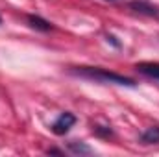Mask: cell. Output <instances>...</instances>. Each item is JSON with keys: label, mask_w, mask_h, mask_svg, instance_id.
<instances>
[{"label": "cell", "mask_w": 159, "mask_h": 157, "mask_svg": "<svg viewBox=\"0 0 159 157\" xmlns=\"http://www.w3.org/2000/svg\"><path fill=\"white\" fill-rule=\"evenodd\" d=\"M72 74L87 79H94V81H100V83H115V85H124V87H135L137 85L128 76H122V74L111 72L107 69H100V67H74Z\"/></svg>", "instance_id": "obj_1"}, {"label": "cell", "mask_w": 159, "mask_h": 157, "mask_svg": "<svg viewBox=\"0 0 159 157\" xmlns=\"http://www.w3.org/2000/svg\"><path fill=\"white\" fill-rule=\"evenodd\" d=\"M74 124H76V117H74L72 113L65 111V113H61L59 117L54 120V124H52V131H54L56 135H67Z\"/></svg>", "instance_id": "obj_2"}, {"label": "cell", "mask_w": 159, "mask_h": 157, "mask_svg": "<svg viewBox=\"0 0 159 157\" xmlns=\"http://www.w3.org/2000/svg\"><path fill=\"white\" fill-rule=\"evenodd\" d=\"M129 7L137 13H143V15H148V17H159V9L156 6H152L150 2H144V0H133L129 2Z\"/></svg>", "instance_id": "obj_3"}, {"label": "cell", "mask_w": 159, "mask_h": 157, "mask_svg": "<svg viewBox=\"0 0 159 157\" xmlns=\"http://www.w3.org/2000/svg\"><path fill=\"white\" fill-rule=\"evenodd\" d=\"M135 69H137L141 74L148 76V78L159 79V63L157 61H143V63H137Z\"/></svg>", "instance_id": "obj_4"}, {"label": "cell", "mask_w": 159, "mask_h": 157, "mask_svg": "<svg viewBox=\"0 0 159 157\" xmlns=\"http://www.w3.org/2000/svg\"><path fill=\"white\" fill-rule=\"evenodd\" d=\"M139 141L143 144H159V126H152V128L144 129L141 133Z\"/></svg>", "instance_id": "obj_5"}, {"label": "cell", "mask_w": 159, "mask_h": 157, "mask_svg": "<svg viewBox=\"0 0 159 157\" xmlns=\"http://www.w3.org/2000/svg\"><path fill=\"white\" fill-rule=\"evenodd\" d=\"M28 22L32 28H35L39 32H50L52 30V22L44 20L43 17H37V15H28Z\"/></svg>", "instance_id": "obj_6"}, {"label": "cell", "mask_w": 159, "mask_h": 157, "mask_svg": "<svg viewBox=\"0 0 159 157\" xmlns=\"http://www.w3.org/2000/svg\"><path fill=\"white\" fill-rule=\"evenodd\" d=\"M69 150L72 152V154H76V155H89V154H93V150L85 144V142H69Z\"/></svg>", "instance_id": "obj_7"}, {"label": "cell", "mask_w": 159, "mask_h": 157, "mask_svg": "<svg viewBox=\"0 0 159 157\" xmlns=\"http://www.w3.org/2000/svg\"><path fill=\"white\" fill-rule=\"evenodd\" d=\"M94 131H96V133H100L102 129H100V128L96 126V128H94ZM104 133H106V135H111V129H109V128H106V131H104Z\"/></svg>", "instance_id": "obj_8"}, {"label": "cell", "mask_w": 159, "mask_h": 157, "mask_svg": "<svg viewBox=\"0 0 159 157\" xmlns=\"http://www.w3.org/2000/svg\"><path fill=\"white\" fill-rule=\"evenodd\" d=\"M0 24H2V17H0Z\"/></svg>", "instance_id": "obj_9"}, {"label": "cell", "mask_w": 159, "mask_h": 157, "mask_svg": "<svg viewBox=\"0 0 159 157\" xmlns=\"http://www.w3.org/2000/svg\"><path fill=\"white\" fill-rule=\"evenodd\" d=\"M111 2H113V0H111Z\"/></svg>", "instance_id": "obj_10"}]
</instances>
